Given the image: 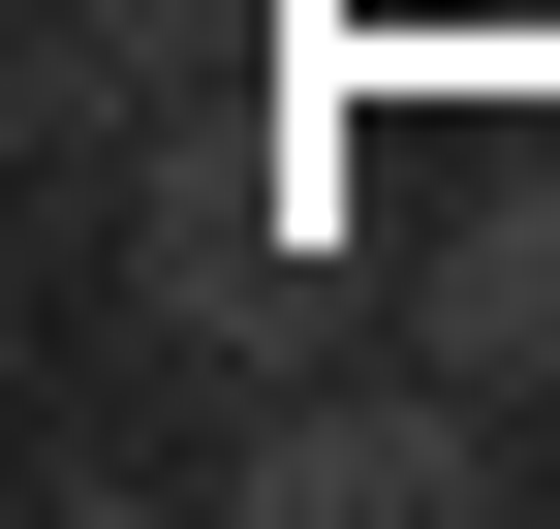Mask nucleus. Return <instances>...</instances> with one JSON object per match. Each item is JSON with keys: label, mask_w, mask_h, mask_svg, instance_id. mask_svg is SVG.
Listing matches in <instances>:
<instances>
[{"label": "nucleus", "mask_w": 560, "mask_h": 529, "mask_svg": "<svg viewBox=\"0 0 560 529\" xmlns=\"http://www.w3.org/2000/svg\"><path fill=\"white\" fill-rule=\"evenodd\" d=\"M219 498L249 529H499L529 498V405L436 374V343H374V374H280V405L219 436Z\"/></svg>", "instance_id": "nucleus-2"}, {"label": "nucleus", "mask_w": 560, "mask_h": 529, "mask_svg": "<svg viewBox=\"0 0 560 529\" xmlns=\"http://www.w3.org/2000/svg\"><path fill=\"white\" fill-rule=\"evenodd\" d=\"M499 32H560V0H499Z\"/></svg>", "instance_id": "nucleus-4"}, {"label": "nucleus", "mask_w": 560, "mask_h": 529, "mask_svg": "<svg viewBox=\"0 0 560 529\" xmlns=\"http://www.w3.org/2000/svg\"><path fill=\"white\" fill-rule=\"evenodd\" d=\"M374 343H436V374H499V405H560V125L436 156V219L374 249Z\"/></svg>", "instance_id": "nucleus-3"}, {"label": "nucleus", "mask_w": 560, "mask_h": 529, "mask_svg": "<svg viewBox=\"0 0 560 529\" xmlns=\"http://www.w3.org/2000/svg\"><path fill=\"white\" fill-rule=\"evenodd\" d=\"M94 343L187 405V498H219V436L280 405V374H342V281H312V156H280L249 94H187L156 156H125V219H94Z\"/></svg>", "instance_id": "nucleus-1"}]
</instances>
